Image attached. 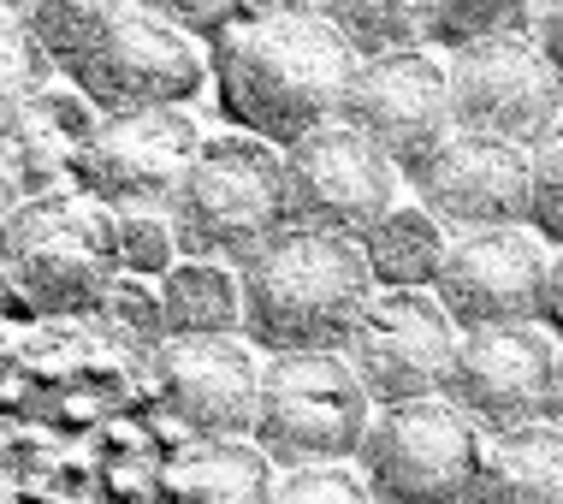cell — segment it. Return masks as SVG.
<instances>
[{
	"label": "cell",
	"mask_w": 563,
	"mask_h": 504,
	"mask_svg": "<svg viewBox=\"0 0 563 504\" xmlns=\"http://www.w3.org/2000/svg\"><path fill=\"white\" fill-rule=\"evenodd\" d=\"M66 72L101 113H136V107H185L208 78V59L190 30L131 0Z\"/></svg>",
	"instance_id": "cell-8"
},
{
	"label": "cell",
	"mask_w": 563,
	"mask_h": 504,
	"mask_svg": "<svg viewBox=\"0 0 563 504\" xmlns=\"http://www.w3.org/2000/svg\"><path fill=\"white\" fill-rule=\"evenodd\" d=\"M545 238L534 226H486V232H451L439 262L433 297L445 303L456 332L475 327H522L540 320L545 292Z\"/></svg>",
	"instance_id": "cell-14"
},
{
	"label": "cell",
	"mask_w": 563,
	"mask_h": 504,
	"mask_svg": "<svg viewBox=\"0 0 563 504\" xmlns=\"http://www.w3.org/2000/svg\"><path fill=\"white\" fill-rule=\"evenodd\" d=\"M24 202H30V196H24V185H19V178H12L7 155H0V238H7V226L19 220V208H24Z\"/></svg>",
	"instance_id": "cell-34"
},
{
	"label": "cell",
	"mask_w": 563,
	"mask_h": 504,
	"mask_svg": "<svg viewBox=\"0 0 563 504\" xmlns=\"http://www.w3.org/2000/svg\"><path fill=\"white\" fill-rule=\"evenodd\" d=\"M166 504H273V457L255 439H190L166 469Z\"/></svg>",
	"instance_id": "cell-18"
},
{
	"label": "cell",
	"mask_w": 563,
	"mask_h": 504,
	"mask_svg": "<svg viewBox=\"0 0 563 504\" xmlns=\"http://www.w3.org/2000/svg\"><path fill=\"white\" fill-rule=\"evenodd\" d=\"M285 202L291 226L362 243V232L398 202V161L356 125L332 119L285 149Z\"/></svg>",
	"instance_id": "cell-7"
},
{
	"label": "cell",
	"mask_w": 563,
	"mask_h": 504,
	"mask_svg": "<svg viewBox=\"0 0 563 504\" xmlns=\"http://www.w3.org/2000/svg\"><path fill=\"white\" fill-rule=\"evenodd\" d=\"M273 504H374V493L350 463H302L273 481Z\"/></svg>",
	"instance_id": "cell-27"
},
{
	"label": "cell",
	"mask_w": 563,
	"mask_h": 504,
	"mask_svg": "<svg viewBox=\"0 0 563 504\" xmlns=\"http://www.w3.org/2000/svg\"><path fill=\"white\" fill-rule=\"evenodd\" d=\"M202 155V131L185 107H136V113H101L84 155L78 185L108 208H161L173 213L190 166Z\"/></svg>",
	"instance_id": "cell-12"
},
{
	"label": "cell",
	"mask_w": 563,
	"mask_h": 504,
	"mask_svg": "<svg viewBox=\"0 0 563 504\" xmlns=\"http://www.w3.org/2000/svg\"><path fill=\"white\" fill-rule=\"evenodd\" d=\"M279 12H321V0H243V19H279Z\"/></svg>",
	"instance_id": "cell-35"
},
{
	"label": "cell",
	"mask_w": 563,
	"mask_h": 504,
	"mask_svg": "<svg viewBox=\"0 0 563 504\" xmlns=\"http://www.w3.org/2000/svg\"><path fill=\"white\" fill-rule=\"evenodd\" d=\"M48 78H54L48 48L24 30L19 12L0 7V131H7L42 89H48Z\"/></svg>",
	"instance_id": "cell-24"
},
{
	"label": "cell",
	"mask_w": 563,
	"mask_h": 504,
	"mask_svg": "<svg viewBox=\"0 0 563 504\" xmlns=\"http://www.w3.org/2000/svg\"><path fill=\"white\" fill-rule=\"evenodd\" d=\"M552 369H558V344L540 320L475 327V332H456L445 398L493 439V434H510V427H528L545 416Z\"/></svg>",
	"instance_id": "cell-15"
},
{
	"label": "cell",
	"mask_w": 563,
	"mask_h": 504,
	"mask_svg": "<svg viewBox=\"0 0 563 504\" xmlns=\"http://www.w3.org/2000/svg\"><path fill=\"white\" fill-rule=\"evenodd\" d=\"M528 36H534V48L545 54V66H552L558 84H563V0H534Z\"/></svg>",
	"instance_id": "cell-31"
},
{
	"label": "cell",
	"mask_w": 563,
	"mask_h": 504,
	"mask_svg": "<svg viewBox=\"0 0 563 504\" xmlns=\"http://www.w3.org/2000/svg\"><path fill=\"white\" fill-rule=\"evenodd\" d=\"M540 320L545 327L563 332V243L552 250V262H545V292H540Z\"/></svg>",
	"instance_id": "cell-33"
},
{
	"label": "cell",
	"mask_w": 563,
	"mask_h": 504,
	"mask_svg": "<svg viewBox=\"0 0 563 504\" xmlns=\"http://www.w3.org/2000/svg\"><path fill=\"white\" fill-rule=\"evenodd\" d=\"M445 66H451L456 131H481V136H505V143L534 149L563 119V84L528 30L451 48Z\"/></svg>",
	"instance_id": "cell-9"
},
{
	"label": "cell",
	"mask_w": 563,
	"mask_h": 504,
	"mask_svg": "<svg viewBox=\"0 0 563 504\" xmlns=\"http://www.w3.org/2000/svg\"><path fill=\"white\" fill-rule=\"evenodd\" d=\"M96 101L84 89H42L36 101L0 131V155H7L12 178L24 196H54V190H84V155L96 136Z\"/></svg>",
	"instance_id": "cell-17"
},
{
	"label": "cell",
	"mask_w": 563,
	"mask_h": 504,
	"mask_svg": "<svg viewBox=\"0 0 563 504\" xmlns=\"http://www.w3.org/2000/svg\"><path fill=\"white\" fill-rule=\"evenodd\" d=\"M534 232L563 243V119L534 143Z\"/></svg>",
	"instance_id": "cell-29"
},
{
	"label": "cell",
	"mask_w": 563,
	"mask_h": 504,
	"mask_svg": "<svg viewBox=\"0 0 563 504\" xmlns=\"http://www.w3.org/2000/svg\"><path fill=\"white\" fill-rule=\"evenodd\" d=\"M0 267L19 280L36 315H89L119 280L113 208L89 190L30 196L0 238Z\"/></svg>",
	"instance_id": "cell-4"
},
{
	"label": "cell",
	"mask_w": 563,
	"mask_h": 504,
	"mask_svg": "<svg viewBox=\"0 0 563 504\" xmlns=\"http://www.w3.org/2000/svg\"><path fill=\"white\" fill-rule=\"evenodd\" d=\"M456 357V320L433 292H374L356 332L344 339V362L362 392L386 409L409 398H439Z\"/></svg>",
	"instance_id": "cell-10"
},
{
	"label": "cell",
	"mask_w": 563,
	"mask_h": 504,
	"mask_svg": "<svg viewBox=\"0 0 563 504\" xmlns=\"http://www.w3.org/2000/svg\"><path fill=\"white\" fill-rule=\"evenodd\" d=\"M161 315L166 339H220L243 327V285L225 262L185 255L173 273H161Z\"/></svg>",
	"instance_id": "cell-21"
},
{
	"label": "cell",
	"mask_w": 563,
	"mask_h": 504,
	"mask_svg": "<svg viewBox=\"0 0 563 504\" xmlns=\"http://www.w3.org/2000/svg\"><path fill=\"white\" fill-rule=\"evenodd\" d=\"M481 457L486 434L439 392L374 409L356 469L374 504H481Z\"/></svg>",
	"instance_id": "cell-6"
},
{
	"label": "cell",
	"mask_w": 563,
	"mask_h": 504,
	"mask_svg": "<svg viewBox=\"0 0 563 504\" xmlns=\"http://www.w3.org/2000/svg\"><path fill=\"white\" fill-rule=\"evenodd\" d=\"M545 416L563 427V350H558V369H552V404H545Z\"/></svg>",
	"instance_id": "cell-36"
},
{
	"label": "cell",
	"mask_w": 563,
	"mask_h": 504,
	"mask_svg": "<svg viewBox=\"0 0 563 504\" xmlns=\"http://www.w3.org/2000/svg\"><path fill=\"white\" fill-rule=\"evenodd\" d=\"M0 7H12V0H0Z\"/></svg>",
	"instance_id": "cell-37"
},
{
	"label": "cell",
	"mask_w": 563,
	"mask_h": 504,
	"mask_svg": "<svg viewBox=\"0 0 563 504\" xmlns=\"http://www.w3.org/2000/svg\"><path fill=\"white\" fill-rule=\"evenodd\" d=\"M136 7L161 12L166 24L190 30V36H220L232 19H243V0H136Z\"/></svg>",
	"instance_id": "cell-30"
},
{
	"label": "cell",
	"mask_w": 563,
	"mask_h": 504,
	"mask_svg": "<svg viewBox=\"0 0 563 504\" xmlns=\"http://www.w3.org/2000/svg\"><path fill=\"white\" fill-rule=\"evenodd\" d=\"M374 398L362 392L344 350H279L262 369L250 439L279 469L350 463L368 439Z\"/></svg>",
	"instance_id": "cell-5"
},
{
	"label": "cell",
	"mask_w": 563,
	"mask_h": 504,
	"mask_svg": "<svg viewBox=\"0 0 563 504\" xmlns=\"http://www.w3.org/2000/svg\"><path fill=\"white\" fill-rule=\"evenodd\" d=\"M416 202L445 232L486 226H534V149L481 131H451L428 161L409 173Z\"/></svg>",
	"instance_id": "cell-11"
},
{
	"label": "cell",
	"mask_w": 563,
	"mask_h": 504,
	"mask_svg": "<svg viewBox=\"0 0 563 504\" xmlns=\"http://www.w3.org/2000/svg\"><path fill=\"white\" fill-rule=\"evenodd\" d=\"M339 119L356 125L368 143L386 149V155L398 161V173H416V166L456 131V119H451V66L433 59L428 48L356 59Z\"/></svg>",
	"instance_id": "cell-13"
},
{
	"label": "cell",
	"mask_w": 563,
	"mask_h": 504,
	"mask_svg": "<svg viewBox=\"0 0 563 504\" xmlns=\"http://www.w3.org/2000/svg\"><path fill=\"white\" fill-rule=\"evenodd\" d=\"M214 72L225 113L262 143L291 149L297 136L339 119L356 48L321 12L232 19L214 36Z\"/></svg>",
	"instance_id": "cell-1"
},
{
	"label": "cell",
	"mask_w": 563,
	"mask_h": 504,
	"mask_svg": "<svg viewBox=\"0 0 563 504\" xmlns=\"http://www.w3.org/2000/svg\"><path fill=\"white\" fill-rule=\"evenodd\" d=\"M321 19L356 48V59L433 42V0H321Z\"/></svg>",
	"instance_id": "cell-22"
},
{
	"label": "cell",
	"mask_w": 563,
	"mask_h": 504,
	"mask_svg": "<svg viewBox=\"0 0 563 504\" xmlns=\"http://www.w3.org/2000/svg\"><path fill=\"white\" fill-rule=\"evenodd\" d=\"M445 243H451V232L421 202H391L362 232V255H368L374 285H386V292H433Z\"/></svg>",
	"instance_id": "cell-20"
},
{
	"label": "cell",
	"mask_w": 563,
	"mask_h": 504,
	"mask_svg": "<svg viewBox=\"0 0 563 504\" xmlns=\"http://www.w3.org/2000/svg\"><path fill=\"white\" fill-rule=\"evenodd\" d=\"M155 392L166 416L190 439H250L262 362L232 332L220 339H166L155 344Z\"/></svg>",
	"instance_id": "cell-16"
},
{
	"label": "cell",
	"mask_w": 563,
	"mask_h": 504,
	"mask_svg": "<svg viewBox=\"0 0 563 504\" xmlns=\"http://www.w3.org/2000/svg\"><path fill=\"white\" fill-rule=\"evenodd\" d=\"M113 232H119V267L125 273H173L178 267V232L173 213L161 208H113Z\"/></svg>",
	"instance_id": "cell-26"
},
{
	"label": "cell",
	"mask_w": 563,
	"mask_h": 504,
	"mask_svg": "<svg viewBox=\"0 0 563 504\" xmlns=\"http://www.w3.org/2000/svg\"><path fill=\"white\" fill-rule=\"evenodd\" d=\"M243 332L262 350H344L362 309L374 303V273L356 238L285 226L238 267Z\"/></svg>",
	"instance_id": "cell-2"
},
{
	"label": "cell",
	"mask_w": 563,
	"mask_h": 504,
	"mask_svg": "<svg viewBox=\"0 0 563 504\" xmlns=\"http://www.w3.org/2000/svg\"><path fill=\"white\" fill-rule=\"evenodd\" d=\"M291 226L285 202V149L262 136H214L202 143L185 190L173 202L178 250L196 262H232L243 267L262 243H273Z\"/></svg>",
	"instance_id": "cell-3"
},
{
	"label": "cell",
	"mask_w": 563,
	"mask_h": 504,
	"mask_svg": "<svg viewBox=\"0 0 563 504\" xmlns=\"http://www.w3.org/2000/svg\"><path fill=\"white\" fill-rule=\"evenodd\" d=\"M534 19V0H433V42L468 48L486 36H516Z\"/></svg>",
	"instance_id": "cell-25"
},
{
	"label": "cell",
	"mask_w": 563,
	"mask_h": 504,
	"mask_svg": "<svg viewBox=\"0 0 563 504\" xmlns=\"http://www.w3.org/2000/svg\"><path fill=\"white\" fill-rule=\"evenodd\" d=\"M96 315L108 320V327H119L125 339L136 344H166V315H161V292H148L136 273H119V280L108 285V297L96 303Z\"/></svg>",
	"instance_id": "cell-28"
},
{
	"label": "cell",
	"mask_w": 563,
	"mask_h": 504,
	"mask_svg": "<svg viewBox=\"0 0 563 504\" xmlns=\"http://www.w3.org/2000/svg\"><path fill=\"white\" fill-rule=\"evenodd\" d=\"M481 504H563V427L552 416L486 439Z\"/></svg>",
	"instance_id": "cell-19"
},
{
	"label": "cell",
	"mask_w": 563,
	"mask_h": 504,
	"mask_svg": "<svg viewBox=\"0 0 563 504\" xmlns=\"http://www.w3.org/2000/svg\"><path fill=\"white\" fill-rule=\"evenodd\" d=\"M30 315H36V309H30V297L19 292V280L0 267V357H7L12 339H19V332L30 327Z\"/></svg>",
	"instance_id": "cell-32"
},
{
	"label": "cell",
	"mask_w": 563,
	"mask_h": 504,
	"mask_svg": "<svg viewBox=\"0 0 563 504\" xmlns=\"http://www.w3.org/2000/svg\"><path fill=\"white\" fill-rule=\"evenodd\" d=\"M125 7L131 0H12V12H19L24 30L48 48L54 66H71Z\"/></svg>",
	"instance_id": "cell-23"
}]
</instances>
